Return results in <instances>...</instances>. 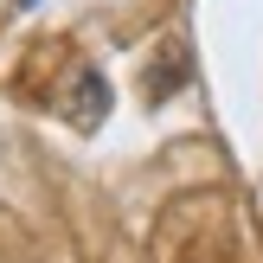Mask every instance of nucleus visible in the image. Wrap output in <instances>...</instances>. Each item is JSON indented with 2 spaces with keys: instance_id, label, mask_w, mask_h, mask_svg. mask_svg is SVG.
Masks as SVG:
<instances>
[{
  "instance_id": "1",
  "label": "nucleus",
  "mask_w": 263,
  "mask_h": 263,
  "mask_svg": "<svg viewBox=\"0 0 263 263\" xmlns=\"http://www.w3.org/2000/svg\"><path fill=\"white\" fill-rule=\"evenodd\" d=\"M103 116H109V84H103V71L77 64L71 84H64V122L71 128H97Z\"/></svg>"
},
{
  "instance_id": "2",
  "label": "nucleus",
  "mask_w": 263,
  "mask_h": 263,
  "mask_svg": "<svg viewBox=\"0 0 263 263\" xmlns=\"http://www.w3.org/2000/svg\"><path fill=\"white\" fill-rule=\"evenodd\" d=\"M13 7H39V0H13Z\"/></svg>"
}]
</instances>
